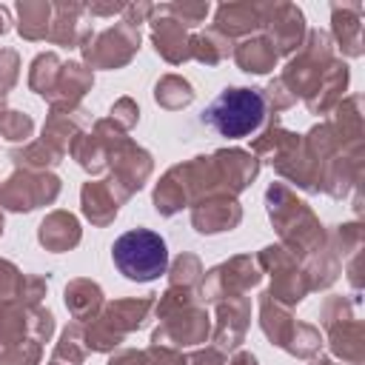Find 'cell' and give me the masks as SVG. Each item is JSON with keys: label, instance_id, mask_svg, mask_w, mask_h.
Segmentation results:
<instances>
[{"label": "cell", "instance_id": "1", "mask_svg": "<svg viewBox=\"0 0 365 365\" xmlns=\"http://www.w3.org/2000/svg\"><path fill=\"white\" fill-rule=\"evenodd\" d=\"M114 265L134 282H151L168 271V245L148 228H131L114 240Z\"/></svg>", "mask_w": 365, "mask_h": 365}, {"label": "cell", "instance_id": "2", "mask_svg": "<svg viewBox=\"0 0 365 365\" xmlns=\"http://www.w3.org/2000/svg\"><path fill=\"white\" fill-rule=\"evenodd\" d=\"M265 117V100L254 88H225L202 111V123L220 137H245L259 128Z\"/></svg>", "mask_w": 365, "mask_h": 365}]
</instances>
